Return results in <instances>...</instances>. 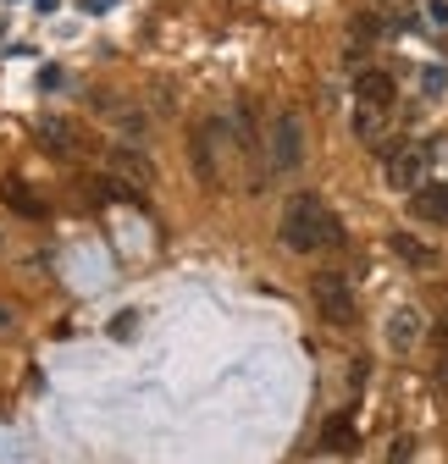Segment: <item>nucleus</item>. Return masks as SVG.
<instances>
[{"instance_id": "obj_1", "label": "nucleus", "mask_w": 448, "mask_h": 464, "mask_svg": "<svg viewBox=\"0 0 448 464\" xmlns=\"http://www.w3.org/2000/svg\"><path fill=\"white\" fill-rule=\"evenodd\" d=\"M283 244L294 255H316V249L344 244V227H338V216H332L316 194H294L283 205Z\"/></svg>"}, {"instance_id": "obj_2", "label": "nucleus", "mask_w": 448, "mask_h": 464, "mask_svg": "<svg viewBox=\"0 0 448 464\" xmlns=\"http://www.w3.org/2000/svg\"><path fill=\"white\" fill-rule=\"evenodd\" d=\"M299 166H305V122H299V111H277L266 122V171L288 178Z\"/></svg>"}, {"instance_id": "obj_3", "label": "nucleus", "mask_w": 448, "mask_h": 464, "mask_svg": "<svg viewBox=\"0 0 448 464\" xmlns=\"http://www.w3.org/2000/svg\"><path fill=\"white\" fill-rule=\"evenodd\" d=\"M89 105L122 133V144L144 150V144L155 139V122H150V111H144V105H133V100H122V94H89Z\"/></svg>"}, {"instance_id": "obj_4", "label": "nucleus", "mask_w": 448, "mask_h": 464, "mask_svg": "<svg viewBox=\"0 0 448 464\" xmlns=\"http://www.w3.org/2000/svg\"><path fill=\"white\" fill-rule=\"evenodd\" d=\"M310 299H316V310H321L332 326H355V315H360L355 287H349L344 271H316V276H310Z\"/></svg>"}, {"instance_id": "obj_5", "label": "nucleus", "mask_w": 448, "mask_h": 464, "mask_svg": "<svg viewBox=\"0 0 448 464\" xmlns=\"http://www.w3.org/2000/svg\"><path fill=\"white\" fill-rule=\"evenodd\" d=\"M382 171H387V188H421L426 183V150L421 144H382Z\"/></svg>"}, {"instance_id": "obj_6", "label": "nucleus", "mask_w": 448, "mask_h": 464, "mask_svg": "<svg viewBox=\"0 0 448 464\" xmlns=\"http://www.w3.org/2000/svg\"><path fill=\"white\" fill-rule=\"evenodd\" d=\"M216 139H221V122H200V128L189 133V166H194V178H200L205 188H216V183H221V160H216Z\"/></svg>"}, {"instance_id": "obj_7", "label": "nucleus", "mask_w": 448, "mask_h": 464, "mask_svg": "<svg viewBox=\"0 0 448 464\" xmlns=\"http://www.w3.org/2000/svg\"><path fill=\"white\" fill-rule=\"evenodd\" d=\"M426 337V315L421 310H394V315H387V348H394V354H410V348Z\"/></svg>"}, {"instance_id": "obj_8", "label": "nucleus", "mask_w": 448, "mask_h": 464, "mask_svg": "<svg viewBox=\"0 0 448 464\" xmlns=\"http://www.w3.org/2000/svg\"><path fill=\"white\" fill-rule=\"evenodd\" d=\"M355 100H360V105H376V111H394V100H399V89H394V72L365 67V72L355 78Z\"/></svg>"}, {"instance_id": "obj_9", "label": "nucleus", "mask_w": 448, "mask_h": 464, "mask_svg": "<svg viewBox=\"0 0 448 464\" xmlns=\"http://www.w3.org/2000/svg\"><path fill=\"white\" fill-rule=\"evenodd\" d=\"M34 139H39V150H50L55 160H73V155H83V139H78L67 122H55V116H44V122L34 128Z\"/></svg>"}, {"instance_id": "obj_10", "label": "nucleus", "mask_w": 448, "mask_h": 464, "mask_svg": "<svg viewBox=\"0 0 448 464\" xmlns=\"http://www.w3.org/2000/svg\"><path fill=\"white\" fill-rule=\"evenodd\" d=\"M410 216H415V221H432V227H448V188H443V183L410 188Z\"/></svg>"}, {"instance_id": "obj_11", "label": "nucleus", "mask_w": 448, "mask_h": 464, "mask_svg": "<svg viewBox=\"0 0 448 464\" xmlns=\"http://www.w3.org/2000/svg\"><path fill=\"white\" fill-rule=\"evenodd\" d=\"M0 199H6V210H17L23 221H44V216H50V205H44L23 178H6V183H0Z\"/></svg>"}, {"instance_id": "obj_12", "label": "nucleus", "mask_w": 448, "mask_h": 464, "mask_svg": "<svg viewBox=\"0 0 448 464\" xmlns=\"http://www.w3.org/2000/svg\"><path fill=\"white\" fill-rule=\"evenodd\" d=\"M111 171H117V178L128 183V188H144L150 178H155V166L133 150V144H122V150H111Z\"/></svg>"}, {"instance_id": "obj_13", "label": "nucleus", "mask_w": 448, "mask_h": 464, "mask_svg": "<svg viewBox=\"0 0 448 464\" xmlns=\"http://www.w3.org/2000/svg\"><path fill=\"white\" fill-rule=\"evenodd\" d=\"M355 139H360L365 150H382V144H387V111L355 100Z\"/></svg>"}, {"instance_id": "obj_14", "label": "nucleus", "mask_w": 448, "mask_h": 464, "mask_svg": "<svg viewBox=\"0 0 448 464\" xmlns=\"http://www.w3.org/2000/svg\"><path fill=\"white\" fill-rule=\"evenodd\" d=\"M387 249H394L404 266H415V271L437 266V249H432V244H421V238H410V232H394V238H387Z\"/></svg>"}, {"instance_id": "obj_15", "label": "nucleus", "mask_w": 448, "mask_h": 464, "mask_svg": "<svg viewBox=\"0 0 448 464\" xmlns=\"http://www.w3.org/2000/svg\"><path fill=\"white\" fill-rule=\"evenodd\" d=\"M321 448H326V453H349V448H355V420H349V415H332V420L321 426Z\"/></svg>"}, {"instance_id": "obj_16", "label": "nucleus", "mask_w": 448, "mask_h": 464, "mask_svg": "<svg viewBox=\"0 0 448 464\" xmlns=\"http://www.w3.org/2000/svg\"><path fill=\"white\" fill-rule=\"evenodd\" d=\"M443 89H448V72H443V67H426V72H421V94H426V100H437Z\"/></svg>"}, {"instance_id": "obj_17", "label": "nucleus", "mask_w": 448, "mask_h": 464, "mask_svg": "<svg viewBox=\"0 0 448 464\" xmlns=\"http://www.w3.org/2000/svg\"><path fill=\"white\" fill-rule=\"evenodd\" d=\"M426 17H432L437 28H448V0H426Z\"/></svg>"}, {"instance_id": "obj_18", "label": "nucleus", "mask_w": 448, "mask_h": 464, "mask_svg": "<svg viewBox=\"0 0 448 464\" xmlns=\"http://www.w3.org/2000/svg\"><path fill=\"white\" fill-rule=\"evenodd\" d=\"M111 6H117V0H83V12H89V17H100V12H111Z\"/></svg>"}, {"instance_id": "obj_19", "label": "nucleus", "mask_w": 448, "mask_h": 464, "mask_svg": "<svg viewBox=\"0 0 448 464\" xmlns=\"http://www.w3.org/2000/svg\"><path fill=\"white\" fill-rule=\"evenodd\" d=\"M0 326H12V315H6V304H0Z\"/></svg>"}]
</instances>
